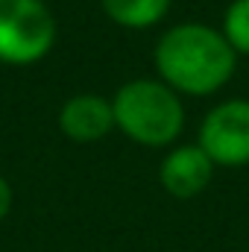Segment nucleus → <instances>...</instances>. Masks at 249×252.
Wrapping results in <instances>:
<instances>
[{
    "instance_id": "f257e3e1",
    "label": "nucleus",
    "mask_w": 249,
    "mask_h": 252,
    "mask_svg": "<svg viewBox=\"0 0 249 252\" xmlns=\"http://www.w3.org/2000/svg\"><path fill=\"white\" fill-rule=\"evenodd\" d=\"M153 59L161 82L176 94L205 97L232 79L238 53L220 30L205 24H179L158 38Z\"/></svg>"
},
{
    "instance_id": "f03ea898",
    "label": "nucleus",
    "mask_w": 249,
    "mask_h": 252,
    "mask_svg": "<svg viewBox=\"0 0 249 252\" xmlns=\"http://www.w3.org/2000/svg\"><path fill=\"white\" fill-rule=\"evenodd\" d=\"M115 126L141 147H167L179 138L185 126V109L179 94L156 79H132L118 88Z\"/></svg>"
},
{
    "instance_id": "7ed1b4c3",
    "label": "nucleus",
    "mask_w": 249,
    "mask_h": 252,
    "mask_svg": "<svg viewBox=\"0 0 249 252\" xmlns=\"http://www.w3.org/2000/svg\"><path fill=\"white\" fill-rule=\"evenodd\" d=\"M56 44V21L44 0H0V62L32 64Z\"/></svg>"
},
{
    "instance_id": "20e7f679",
    "label": "nucleus",
    "mask_w": 249,
    "mask_h": 252,
    "mask_svg": "<svg viewBox=\"0 0 249 252\" xmlns=\"http://www.w3.org/2000/svg\"><path fill=\"white\" fill-rule=\"evenodd\" d=\"M199 147L214 167L249 164V100H226L214 106L199 126Z\"/></svg>"
},
{
    "instance_id": "39448f33",
    "label": "nucleus",
    "mask_w": 249,
    "mask_h": 252,
    "mask_svg": "<svg viewBox=\"0 0 249 252\" xmlns=\"http://www.w3.org/2000/svg\"><path fill=\"white\" fill-rule=\"evenodd\" d=\"M211 176H214V161L205 156L199 144L170 150L158 167V179L164 190L176 199H193L196 193L208 188Z\"/></svg>"
},
{
    "instance_id": "423d86ee",
    "label": "nucleus",
    "mask_w": 249,
    "mask_h": 252,
    "mask_svg": "<svg viewBox=\"0 0 249 252\" xmlns=\"http://www.w3.org/2000/svg\"><path fill=\"white\" fill-rule=\"evenodd\" d=\"M59 129L76 144L103 141L115 129V109L100 94H76L59 112Z\"/></svg>"
},
{
    "instance_id": "0eeeda50",
    "label": "nucleus",
    "mask_w": 249,
    "mask_h": 252,
    "mask_svg": "<svg viewBox=\"0 0 249 252\" xmlns=\"http://www.w3.org/2000/svg\"><path fill=\"white\" fill-rule=\"evenodd\" d=\"M100 6L124 30H150L167 15L170 0H100Z\"/></svg>"
},
{
    "instance_id": "6e6552de",
    "label": "nucleus",
    "mask_w": 249,
    "mask_h": 252,
    "mask_svg": "<svg viewBox=\"0 0 249 252\" xmlns=\"http://www.w3.org/2000/svg\"><path fill=\"white\" fill-rule=\"evenodd\" d=\"M226 41L232 44L235 53L249 56V0H232L223 15V30Z\"/></svg>"
},
{
    "instance_id": "1a4fd4ad",
    "label": "nucleus",
    "mask_w": 249,
    "mask_h": 252,
    "mask_svg": "<svg viewBox=\"0 0 249 252\" xmlns=\"http://www.w3.org/2000/svg\"><path fill=\"white\" fill-rule=\"evenodd\" d=\"M12 199H15V196H12V185L0 176V223H3L6 214L12 211Z\"/></svg>"
}]
</instances>
